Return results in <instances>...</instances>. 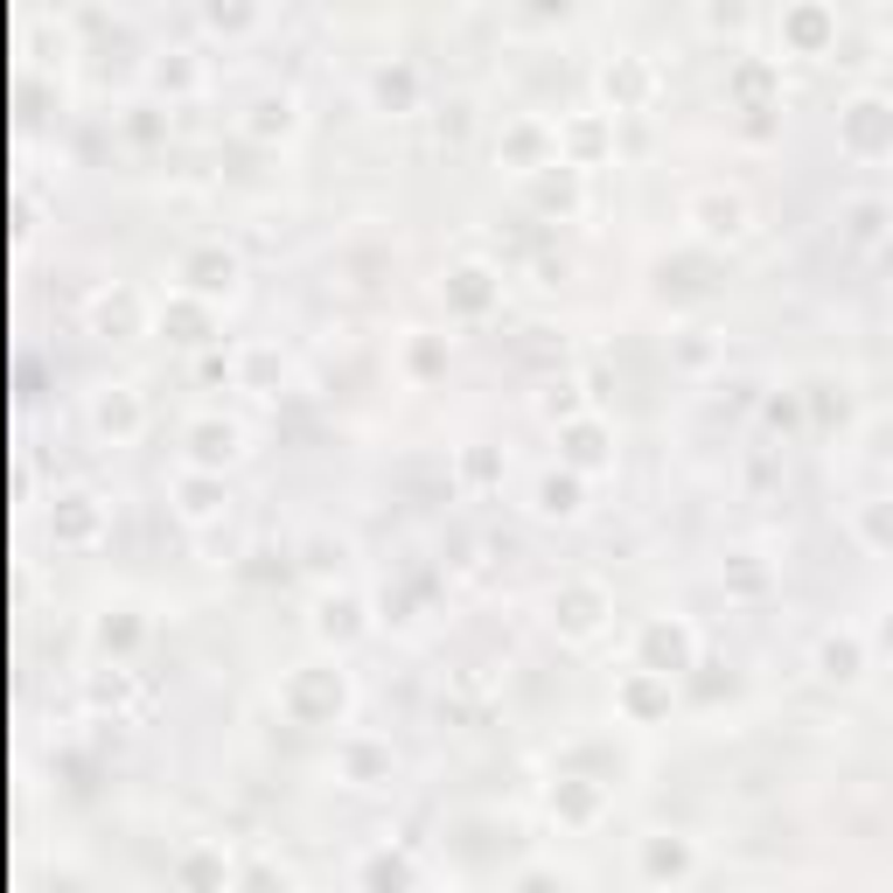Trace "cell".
I'll list each match as a JSON object with an SVG mask.
<instances>
[{
	"label": "cell",
	"mask_w": 893,
	"mask_h": 893,
	"mask_svg": "<svg viewBox=\"0 0 893 893\" xmlns=\"http://www.w3.org/2000/svg\"><path fill=\"white\" fill-rule=\"evenodd\" d=\"M845 134H852V147L873 154V147L893 140V112H886V105H852V126H845Z\"/></svg>",
	"instance_id": "7a4b0ae2"
},
{
	"label": "cell",
	"mask_w": 893,
	"mask_h": 893,
	"mask_svg": "<svg viewBox=\"0 0 893 893\" xmlns=\"http://www.w3.org/2000/svg\"><path fill=\"white\" fill-rule=\"evenodd\" d=\"M865 531H873L880 544H893V510H873V517H865Z\"/></svg>",
	"instance_id": "30bf717a"
},
{
	"label": "cell",
	"mask_w": 893,
	"mask_h": 893,
	"mask_svg": "<svg viewBox=\"0 0 893 893\" xmlns=\"http://www.w3.org/2000/svg\"><path fill=\"white\" fill-rule=\"evenodd\" d=\"M698 217H705V230H713V238H740V230H747V203H740V196H705Z\"/></svg>",
	"instance_id": "3957f363"
},
{
	"label": "cell",
	"mask_w": 893,
	"mask_h": 893,
	"mask_svg": "<svg viewBox=\"0 0 893 893\" xmlns=\"http://www.w3.org/2000/svg\"><path fill=\"white\" fill-rule=\"evenodd\" d=\"M824 677H858V642H824Z\"/></svg>",
	"instance_id": "8992f818"
},
{
	"label": "cell",
	"mask_w": 893,
	"mask_h": 893,
	"mask_svg": "<svg viewBox=\"0 0 893 893\" xmlns=\"http://www.w3.org/2000/svg\"><path fill=\"white\" fill-rule=\"evenodd\" d=\"M600 608H608V600H600L593 587H572V593L559 600V621H566V636H593V628H600Z\"/></svg>",
	"instance_id": "6da1fadb"
},
{
	"label": "cell",
	"mask_w": 893,
	"mask_h": 893,
	"mask_svg": "<svg viewBox=\"0 0 893 893\" xmlns=\"http://www.w3.org/2000/svg\"><path fill=\"white\" fill-rule=\"evenodd\" d=\"M538 510H551V517H572L580 503H572V482H544V503Z\"/></svg>",
	"instance_id": "ba28073f"
},
{
	"label": "cell",
	"mask_w": 893,
	"mask_h": 893,
	"mask_svg": "<svg viewBox=\"0 0 893 893\" xmlns=\"http://www.w3.org/2000/svg\"><path fill=\"white\" fill-rule=\"evenodd\" d=\"M649 873H656V880L691 873V852H685V845H649Z\"/></svg>",
	"instance_id": "5b68a950"
},
{
	"label": "cell",
	"mask_w": 893,
	"mask_h": 893,
	"mask_svg": "<svg viewBox=\"0 0 893 893\" xmlns=\"http://www.w3.org/2000/svg\"><path fill=\"white\" fill-rule=\"evenodd\" d=\"M572 461H600V433H593V426L572 433Z\"/></svg>",
	"instance_id": "9c48e42d"
},
{
	"label": "cell",
	"mask_w": 893,
	"mask_h": 893,
	"mask_svg": "<svg viewBox=\"0 0 893 893\" xmlns=\"http://www.w3.org/2000/svg\"><path fill=\"white\" fill-rule=\"evenodd\" d=\"M649 656H656V664H685V656H691V636H685V628H656V636H649Z\"/></svg>",
	"instance_id": "277c9868"
},
{
	"label": "cell",
	"mask_w": 893,
	"mask_h": 893,
	"mask_svg": "<svg viewBox=\"0 0 893 893\" xmlns=\"http://www.w3.org/2000/svg\"><path fill=\"white\" fill-rule=\"evenodd\" d=\"M461 286H454V294H461V307H482L489 301V273H475V266H468V273H454Z\"/></svg>",
	"instance_id": "52a82bcc"
}]
</instances>
